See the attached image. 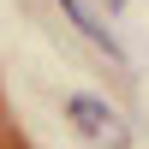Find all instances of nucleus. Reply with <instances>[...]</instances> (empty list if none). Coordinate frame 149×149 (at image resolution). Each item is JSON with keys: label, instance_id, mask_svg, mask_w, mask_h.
I'll list each match as a JSON object with an SVG mask.
<instances>
[{"label": "nucleus", "instance_id": "f03ea898", "mask_svg": "<svg viewBox=\"0 0 149 149\" xmlns=\"http://www.w3.org/2000/svg\"><path fill=\"white\" fill-rule=\"evenodd\" d=\"M102 6H107V12H119V6H125V0H102Z\"/></svg>", "mask_w": 149, "mask_h": 149}, {"label": "nucleus", "instance_id": "f257e3e1", "mask_svg": "<svg viewBox=\"0 0 149 149\" xmlns=\"http://www.w3.org/2000/svg\"><path fill=\"white\" fill-rule=\"evenodd\" d=\"M66 119H72V125H78L95 149H125V143H131L125 119H119L102 95H72V102H66Z\"/></svg>", "mask_w": 149, "mask_h": 149}]
</instances>
